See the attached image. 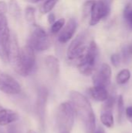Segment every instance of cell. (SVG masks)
Returning <instances> with one entry per match:
<instances>
[{
  "instance_id": "obj_1",
  "label": "cell",
  "mask_w": 132,
  "mask_h": 133,
  "mask_svg": "<svg viewBox=\"0 0 132 133\" xmlns=\"http://www.w3.org/2000/svg\"><path fill=\"white\" fill-rule=\"evenodd\" d=\"M70 98L74 105L75 113L82 121L86 132H94L96 129V116L87 98L77 91H72Z\"/></svg>"
},
{
  "instance_id": "obj_2",
  "label": "cell",
  "mask_w": 132,
  "mask_h": 133,
  "mask_svg": "<svg viewBox=\"0 0 132 133\" xmlns=\"http://www.w3.org/2000/svg\"><path fill=\"white\" fill-rule=\"evenodd\" d=\"M12 64L16 73L22 76H27L33 73L36 66L34 50L29 45L20 48L18 54L12 60Z\"/></svg>"
},
{
  "instance_id": "obj_3",
  "label": "cell",
  "mask_w": 132,
  "mask_h": 133,
  "mask_svg": "<svg viewBox=\"0 0 132 133\" xmlns=\"http://www.w3.org/2000/svg\"><path fill=\"white\" fill-rule=\"evenodd\" d=\"M75 114L72 102L65 101L58 106L56 113V126L58 133H70L74 125Z\"/></svg>"
},
{
  "instance_id": "obj_4",
  "label": "cell",
  "mask_w": 132,
  "mask_h": 133,
  "mask_svg": "<svg viewBox=\"0 0 132 133\" xmlns=\"http://www.w3.org/2000/svg\"><path fill=\"white\" fill-rule=\"evenodd\" d=\"M98 56V48L94 41H92L86 50L85 55L76 64L79 71L84 76H89L93 73Z\"/></svg>"
},
{
  "instance_id": "obj_5",
  "label": "cell",
  "mask_w": 132,
  "mask_h": 133,
  "mask_svg": "<svg viewBox=\"0 0 132 133\" xmlns=\"http://www.w3.org/2000/svg\"><path fill=\"white\" fill-rule=\"evenodd\" d=\"M11 34L5 14H0V58L5 63L9 62Z\"/></svg>"
},
{
  "instance_id": "obj_6",
  "label": "cell",
  "mask_w": 132,
  "mask_h": 133,
  "mask_svg": "<svg viewBox=\"0 0 132 133\" xmlns=\"http://www.w3.org/2000/svg\"><path fill=\"white\" fill-rule=\"evenodd\" d=\"M27 45L31 47L34 51H44L50 48L51 41L46 31L43 28L35 26L28 39Z\"/></svg>"
},
{
  "instance_id": "obj_7",
  "label": "cell",
  "mask_w": 132,
  "mask_h": 133,
  "mask_svg": "<svg viewBox=\"0 0 132 133\" xmlns=\"http://www.w3.org/2000/svg\"><path fill=\"white\" fill-rule=\"evenodd\" d=\"M86 33L82 32L76 36V37L71 42L67 51V57L71 61H79L85 55L87 48L86 45Z\"/></svg>"
},
{
  "instance_id": "obj_8",
  "label": "cell",
  "mask_w": 132,
  "mask_h": 133,
  "mask_svg": "<svg viewBox=\"0 0 132 133\" xmlns=\"http://www.w3.org/2000/svg\"><path fill=\"white\" fill-rule=\"evenodd\" d=\"M111 2L112 0H95L90 16V26H95L109 15Z\"/></svg>"
},
{
  "instance_id": "obj_9",
  "label": "cell",
  "mask_w": 132,
  "mask_h": 133,
  "mask_svg": "<svg viewBox=\"0 0 132 133\" xmlns=\"http://www.w3.org/2000/svg\"><path fill=\"white\" fill-rule=\"evenodd\" d=\"M48 97V91L47 88L42 87L37 90V97L35 104V112L37 116L40 125L42 129L44 128L45 124V114L46 106Z\"/></svg>"
},
{
  "instance_id": "obj_10",
  "label": "cell",
  "mask_w": 132,
  "mask_h": 133,
  "mask_svg": "<svg viewBox=\"0 0 132 133\" xmlns=\"http://www.w3.org/2000/svg\"><path fill=\"white\" fill-rule=\"evenodd\" d=\"M0 90L7 94L16 95L21 92V87L12 76L0 70Z\"/></svg>"
},
{
  "instance_id": "obj_11",
  "label": "cell",
  "mask_w": 132,
  "mask_h": 133,
  "mask_svg": "<svg viewBox=\"0 0 132 133\" xmlns=\"http://www.w3.org/2000/svg\"><path fill=\"white\" fill-rule=\"evenodd\" d=\"M114 96H109V97L104 101L102 107L100 120L102 124L107 128H111L114 126V116L112 113V109L114 108Z\"/></svg>"
},
{
  "instance_id": "obj_12",
  "label": "cell",
  "mask_w": 132,
  "mask_h": 133,
  "mask_svg": "<svg viewBox=\"0 0 132 133\" xmlns=\"http://www.w3.org/2000/svg\"><path fill=\"white\" fill-rule=\"evenodd\" d=\"M111 81V68L108 64H103L97 72L93 76L94 86H101L107 87Z\"/></svg>"
},
{
  "instance_id": "obj_13",
  "label": "cell",
  "mask_w": 132,
  "mask_h": 133,
  "mask_svg": "<svg viewBox=\"0 0 132 133\" xmlns=\"http://www.w3.org/2000/svg\"><path fill=\"white\" fill-rule=\"evenodd\" d=\"M77 27V23L74 19H70L63 30L58 35V41L65 44L67 43L74 35Z\"/></svg>"
},
{
  "instance_id": "obj_14",
  "label": "cell",
  "mask_w": 132,
  "mask_h": 133,
  "mask_svg": "<svg viewBox=\"0 0 132 133\" xmlns=\"http://www.w3.org/2000/svg\"><path fill=\"white\" fill-rule=\"evenodd\" d=\"M19 118V115L12 110L5 108L0 105V125L5 126L9 125Z\"/></svg>"
},
{
  "instance_id": "obj_15",
  "label": "cell",
  "mask_w": 132,
  "mask_h": 133,
  "mask_svg": "<svg viewBox=\"0 0 132 133\" xmlns=\"http://www.w3.org/2000/svg\"><path fill=\"white\" fill-rule=\"evenodd\" d=\"M89 94L92 98L96 101L104 102L109 97V94L106 87L101 86H94L89 88Z\"/></svg>"
},
{
  "instance_id": "obj_16",
  "label": "cell",
  "mask_w": 132,
  "mask_h": 133,
  "mask_svg": "<svg viewBox=\"0 0 132 133\" xmlns=\"http://www.w3.org/2000/svg\"><path fill=\"white\" fill-rule=\"evenodd\" d=\"M44 62L51 77L56 78L60 70V65H59L58 59L53 55H48L45 58Z\"/></svg>"
},
{
  "instance_id": "obj_17",
  "label": "cell",
  "mask_w": 132,
  "mask_h": 133,
  "mask_svg": "<svg viewBox=\"0 0 132 133\" xmlns=\"http://www.w3.org/2000/svg\"><path fill=\"white\" fill-rule=\"evenodd\" d=\"M9 12L13 18H15L16 19L20 18L21 9H20L19 5L18 4L16 0H9Z\"/></svg>"
},
{
  "instance_id": "obj_18",
  "label": "cell",
  "mask_w": 132,
  "mask_h": 133,
  "mask_svg": "<svg viewBox=\"0 0 132 133\" xmlns=\"http://www.w3.org/2000/svg\"><path fill=\"white\" fill-rule=\"evenodd\" d=\"M25 18L26 22L32 25V26H37L36 25V19H35V9L32 6H28L25 9Z\"/></svg>"
},
{
  "instance_id": "obj_19",
  "label": "cell",
  "mask_w": 132,
  "mask_h": 133,
  "mask_svg": "<svg viewBox=\"0 0 132 133\" xmlns=\"http://www.w3.org/2000/svg\"><path fill=\"white\" fill-rule=\"evenodd\" d=\"M131 78V72L128 69H123L121 70L117 76L116 77V80L117 83L120 85H123L125 84L126 83H128V81Z\"/></svg>"
},
{
  "instance_id": "obj_20",
  "label": "cell",
  "mask_w": 132,
  "mask_h": 133,
  "mask_svg": "<svg viewBox=\"0 0 132 133\" xmlns=\"http://www.w3.org/2000/svg\"><path fill=\"white\" fill-rule=\"evenodd\" d=\"M94 2H95V0H88L83 4V6H82V16H83L84 18H87L89 16H91Z\"/></svg>"
},
{
  "instance_id": "obj_21",
  "label": "cell",
  "mask_w": 132,
  "mask_h": 133,
  "mask_svg": "<svg viewBox=\"0 0 132 133\" xmlns=\"http://www.w3.org/2000/svg\"><path fill=\"white\" fill-rule=\"evenodd\" d=\"M58 0H47L44 2V3L41 5L40 7V12L43 14L51 12L53 8L55 6Z\"/></svg>"
},
{
  "instance_id": "obj_22",
  "label": "cell",
  "mask_w": 132,
  "mask_h": 133,
  "mask_svg": "<svg viewBox=\"0 0 132 133\" xmlns=\"http://www.w3.org/2000/svg\"><path fill=\"white\" fill-rule=\"evenodd\" d=\"M117 109H118V120L120 122H121L124 115V112H125L124 99L121 95L118 96V98H117Z\"/></svg>"
},
{
  "instance_id": "obj_23",
  "label": "cell",
  "mask_w": 132,
  "mask_h": 133,
  "mask_svg": "<svg viewBox=\"0 0 132 133\" xmlns=\"http://www.w3.org/2000/svg\"><path fill=\"white\" fill-rule=\"evenodd\" d=\"M124 18L125 19L130 29L132 30V7L131 5H128L125 6V9L124 10Z\"/></svg>"
},
{
  "instance_id": "obj_24",
  "label": "cell",
  "mask_w": 132,
  "mask_h": 133,
  "mask_svg": "<svg viewBox=\"0 0 132 133\" xmlns=\"http://www.w3.org/2000/svg\"><path fill=\"white\" fill-rule=\"evenodd\" d=\"M65 19H60L57 21H55L52 25H51V31L52 34H57L58 33L61 28L63 27V26L65 25Z\"/></svg>"
},
{
  "instance_id": "obj_25",
  "label": "cell",
  "mask_w": 132,
  "mask_h": 133,
  "mask_svg": "<svg viewBox=\"0 0 132 133\" xmlns=\"http://www.w3.org/2000/svg\"><path fill=\"white\" fill-rule=\"evenodd\" d=\"M131 53L129 51V48L128 46L127 47H124L122 50V58H123V60L124 62L126 63H128V62L131 60Z\"/></svg>"
},
{
  "instance_id": "obj_26",
  "label": "cell",
  "mask_w": 132,
  "mask_h": 133,
  "mask_svg": "<svg viewBox=\"0 0 132 133\" xmlns=\"http://www.w3.org/2000/svg\"><path fill=\"white\" fill-rule=\"evenodd\" d=\"M110 60H111L112 64L115 67H117V66H119V65L121 63V56L118 54H114L111 55Z\"/></svg>"
},
{
  "instance_id": "obj_27",
  "label": "cell",
  "mask_w": 132,
  "mask_h": 133,
  "mask_svg": "<svg viewBox=\"0 0 132 133\" xmlns=\"http://www.w3.org/2000/svg\"><path fill=\"white\" fill-rule=\"evenodd\" d=\"M125 114H126L127 118L130 121V122L132 124V106L128 107V108L125 110Z\"/></svg>"
},
{
  "instance_id": "obj_28",
  "label": "cell",
  "mask_w": 132,
  "mask_h": 133,
  "mask_svg": "<svg viewBox=\"0 0 132 133\" xmlns=\"http://www.w3.org/2000/svg\"><path fill=\"white\" fill-rule=\"evenodd\" d=\"M7 12L6 3L3 1H0V14H5Z\"/></svg>"
},
{
  "instance_id": "obj_29",
  "label": "cell",
  "mask_w": 132,
  "mask_h": 133,
  "mask_svg": "<svg viewBox=\"0 0 132 133\" xmlns=\"http://www.w3.org/2000/svg\"><path fill=\"white\" fill-rule=\"evenodd\" d=\"M47 18H48V22H49L50 24H53L55 22V16H54V14L50 13L48 15V17Z\"/></svg>"
},
{
  "instance_id": "obj_30",
  "label": "cell",
  "mask_w": 132,
  "mask_h": 133,
  "mask_svg": "<svg viewBox=\"0 0 132 133\" xmlns=\"http://www.w3.org/2000/svg\"><path fill=\"white\" fill-rule=\"evenodd\" d=\"M93 133H106V132H105L104 129H103L102 127H100V128H98L96 130H95Z\"/></svg>"
},
{
  "instance_id": "obj_31",
  "label": "cell",
  "mask_w": 132,
  "mask_h": 133,
  "mask_svg": "<svg viewBox=\"0 0 132 133\" xmlns=\"http://www.w3.org/2000/svg\"><path fill=\"white\" fill-rule=\"evenodd\" d=\"M25 1H26L28 2H31V3H36V2H38L41 0H25Z\"/></svg>"
},
{
  "instance_id": "obj_32",
  "label": "cell",
  "mask_w": 132,
  "mask_h": 133,
  "mask_svg": "<svg viewBox=\"0 0 132 133\" xmlns=\"http://www.w3.org/2000/svg\"><path fill=\"white\" fill-rule=\"evenodd\" d=\"M128 48H129V51H130V52L131 53V55H132V42L131 43V44L128 46Z\"/></svg>"
},
{
  "instance_id": "obj_33",
  "label": "cell",
  "mask_w": 132,
  "mask_h": 133,
  "mask_svg": "<svg viewBox=\"0 0 132 133\" xmlns=\"http://www.w3.org/2000/svg\"><path fill=\"white\" fill-rule=\"evenodd\" d=\"M28 133H37L36 132H34L33 130H30V131H28Z\"/></svg>"
}]
</instances>
